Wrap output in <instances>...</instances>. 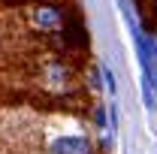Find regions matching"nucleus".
I'll use <instances>...</instances> for the list:
<instances>
[{"instance_id":"nucleus-3","label":"nucleus","mask_w":157,"mask_h":154,"mask_svg":"<svg viewBox=\"0 0 157 154\" xmlns=\"http://www.w3.org/2000/svg\"><path fill=\"white\" fill-rule=\"evenodd\" d=\"M6 9H15V6H27V3H48V0H0Z\"/></svg>"},{"instance_id":"nucleus-2","label":"nucleus","mask_w":157,"mask_h":154,"mask_svg":"<svg viewBox=\"0 0 157 154\" xmlns=\"http://www.w3.org/2000/svg\"><path fill=\"white\" fill-rule=\"evenodd\" d=\"M39 154H97V151H94V139L88 133L58 130V133L45 136V142H39Z\"/></svg>"},{"instance_id":"nucleus-1","label":"nucleus","mask_w":157,"mask_h":154,"mask_svg":"<svg viewBox=\"0 0 157 154\" xmlns=\"http://www.w3.org/2000/svg\"><path fill=\"white\" fill-rule=\"evenodd\" d=\"M6 12L18 18L21 33H33V37L58 33V30H63V27L78 15L76 6L60 3V0H48V3H27V6H15V9H6Z\"/></svg>"},{"instance_id":"nucleus-4","label":"nucleus","mask_w":157,"mask_h":154,"mask_svg":"<svg viewBox=\"0 0 157 154\" xmlns=\"http://www.w3.org/2000/svg\"><path fill=\"white\" fill-rule=\"evenodd\" d=\"M151 21H154V27H157V12H154V18H151Z\"/></svg>"}]
</instances>
